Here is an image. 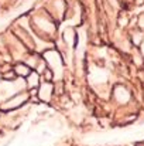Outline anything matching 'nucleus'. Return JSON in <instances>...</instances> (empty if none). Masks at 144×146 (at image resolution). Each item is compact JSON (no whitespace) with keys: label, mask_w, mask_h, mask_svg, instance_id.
Here are the masks:
<instances>
[{"label":"nucleus","mask_w":144,"mask_h":146,"mask_svg":"<svg viewBox=\"0 0 144 146\" xmlns=\"http://www.w3.org/2000/svg\"><path fill=\"white\" fill-rule=\"evenodd\" d=\"M30 72H31V68H30L27 64H17V65L14 67V74L18 75V77H24V78H26Z\"/></svg>","instance_id":"f257e3e1"},{"label":"nucleus","mask_w":144,"mask_h":146,"mask_svg":"<svg viewBox=\"0 0 144 146\" xmlns=\"http://www.w3.org/2000/svg\"><path fill=\"white\" fill-rule=\"evenodd\" d=\"M27 81H28V85L30 88H37L38 87V82H40V75L36 72V71H31L27 77Z\"/></svg>","instance_id":"f03ea898"}]
</instances>
